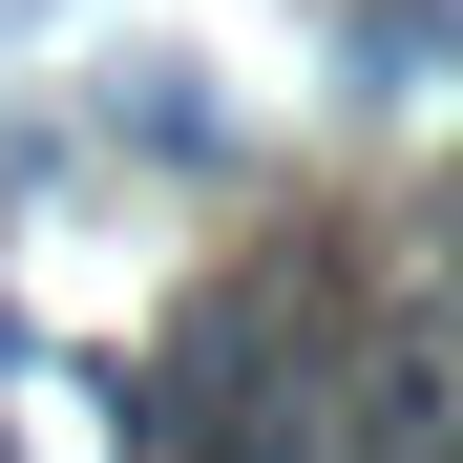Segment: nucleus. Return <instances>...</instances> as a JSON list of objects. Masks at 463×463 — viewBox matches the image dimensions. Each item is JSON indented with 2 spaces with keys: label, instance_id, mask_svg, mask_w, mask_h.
<instances>
[{
  "label": "nucleus",
  "instance_id": "f03ea898",
  "mask_svg": "<svg viewBox=\"0 0 463 463\" xmlns=\"http://www.w3.org/2000/svg\"><path fill=\"white\" fill-rule=\"evenodd\" d=\"M442 317H463V190H442Z\"/></svg>",
  "mask_w": 463,
  "mask_h": 463
},
{
  "label": "nucleus",
  "instance_id": "f257e3e1",
  "mask_svg": "<svg viewBox=\"0 0 463 463\" xmlns=\"http://www.w3.org/2000/svg\"><path fill=\"white\" fill-rule=\"evenodd\" d=\"M169 463H337V317L317 295H253V317H211L190 379L147 401Z\"/></svg>",
  "mask_w": 463,
  "mask_h": 463
}]
</instances>
